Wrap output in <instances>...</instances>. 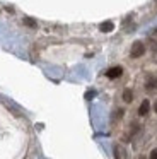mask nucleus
I'll list each match as a JSON object with an SVG mask.
<instances>
[{
  "label": "nucleus",
  "mask_w": 157,
  "mask_h": 159,
  "mask_svg": "<svg viewBox=\"0 0 157 159\" xmlns=\"http://www.w3.org/2000/svg\"><path fill=\"white\" fill-rule=\"evenodd\" d=\"M106 75H108L109 79H118V77L123 75V69L121 67H111V69L106 72Z\"/></svg>",
  "instance_id": "nucleus-2"
},
{
  "label": "nucleus",
  "mask_w": 157,
  "mask_h": 159,
  "mask_svg": "<svg viewBox=\"0 0 157 159\" xmlns=\"http://www.w3.org/2000/svg\"><path fill=\"white\" fill-rule=\"evenodd\" d=\"M94 94H96L94 91H89V93L85 94V98H87V99H91V98H94Z\"/></svg>",
  "instance_id": "nucleus-10"
},
{
  "label": "nucleus",
  "mask_w": 157,
  "mask_h": 159,
  "mask_svg": "<svg viewBox=\"0 0 157 159\" xmlns=\"http://www.w3.org/2000/svg\"><path fill=\"white\" fill-rule=\"evenodd\" d=\"M154 110H155V113H157V99H155V103H154Z\"/></svg>",
  "instance_id": "nucleus-11"
},
{
  "label": "nucleus",
  "mask_w": 157,
  "mask_h": 159,
  "mask_svg": "<svg viewBox=\"0 0 157 159\" xmlns=\"http://www.w3.org/2000/svg\"><path fill=\"white\" fill-rule=\"evenodd\" d=\"M114 156H116V159H121V154H119V147H114Z\"/></svg>",
  "instance_id": "nucleus-8"
},
{
  "label": "nucleus",
  "mask_w": 157,
  "mask_h": 159,
  "mask_svg": "<svg viewBox=\"0 0 157 159\" xmlns=\"http://www.w3.org/2000/svg\"><path fill=\"white\" fill-rule=\"evenodd\" d=\"M149 110H150V103H149V99H143V101H142V104H140V108H138V115H140V116H145V115L149 113Z\"/></svg>",
  "instance_id": "nucleus-3"
},
{
  "label": "nucleus",
  "mask_w": 157,
  "mask_h": 159,
  "mask_svg": "<svg viewBox=\"0 0 157 159\" xmlns=\"http://www.w3.org/2000/svg\"><path fill=\"white\" fill-rule=\"evenodd\" d=\"M130 53H132L133 58H138V57H142L143 53H145V46H143V43H142V41H135V43L132 45Z\"/></svg>",
  "instance_id": "nucleus-1"
},
{
  "label": "nucleus",
  "mask_w": 157,
  "mask_h": 159,
  "mask_svg": "<svg viewBox=\"0 0 157 159\" xmlns=\"http://www.w3.org/2000/svg\"><path fill=\"white\" fill-rule=\"evenodd\" d=\"M24 24H26L27 26V28H38V22L36 21H34V19L33 17H24Z\"/></svg>",
  "instance_id": "nucleus-6"
},
{
  "label": "nucleus",
  "mask_w": 157,
  "mask_h": 159,
  "mask_svg": "<svg viewBox=\"0 0 157 159\" xmlns=\"http://www.w3.org/2000/svg\"><path fill=\"white\" fill-rule=\"evenodd\" d=\"M99 29H101L102 33H111L113 29H114V24H113L111 21H106V22H102V24L99 26Z\"/></svg>",
  "instance_id": "nucleus-4"
},
{
  "label": "nucleus",
  "mask_w": 157,
  "mask_h": 159,
  "mask_svg": "<svg viewBox=\"0 0 157 159\" xmlns=\"http://www.w3.org/2000/svg\"><path fill=\"white\" fill-rule=\"evenodd\" d=\"M150 159H157V149H154V151L150 152Z\"/></svg>",
  "instance_id": "nucleus-9"
},
{
  "label": "nucleus",
  "mask_w": 157,
  "mask_h": 159,
  "mask_svg": "<svg viewBox=\"0 0 157 159\" xmlns=\"http://www.w3.org/2000/svg\"><path fill=\"white\" fill-rule=\"evenodd\" d=\"M140 159H145V157H140Z\"/></svg>",
  "instance_id": "nucleus-12"
},
{
  "label": "nucleus",
  "mask_w": 157,
  "mask_h": 159,
  "mask_svg": "<svg viewBox=\"0 0 157 159\" xmlns=\"http://www.w3.org/2000/svg\"><path fill=\"white\" fill-rule=\"evenodd\" d=\"M155 87H157V79H150L147 82V89H155Z\"/></svg>",
  "instance_id": "nucleus-7"
},
{
  "label": "nucleus",
  "mask_w": 157,
  "mask_h": 159,
  "mask_svg": "<svg viewBox=\"0 0 157 159\" xmlns=\"http://www.w3.org/2000/svg\"><path fill=\"white\" fill-rule=\"evenodd\" d=\"M123 101H125V103H132V101H133L132 89H125V91H123Z\"/></svg>",
  "instance_id": "nucleus-5"
}]
</instances>
